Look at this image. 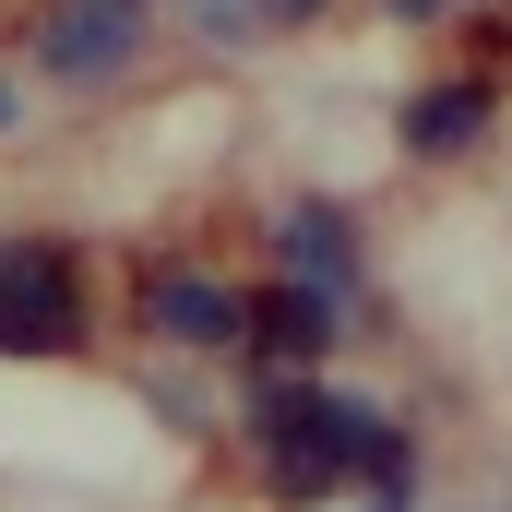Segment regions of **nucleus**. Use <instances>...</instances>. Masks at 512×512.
Segmentation results:
<instances>
[{
    "label": "nucleus",
    "mask_w": 512,
    "mask_h": 512,
    "mask_svg": "<svg viewBox=\"0 0 512 512\" xmlns=\"http://www.w3.org/2000/svg\"><path fill=\"white\" fill-rule=\"evenodd\" d=\"M251 441H262V477L286 501H322L346 477V441H358V405L322 382H262L251 393Z\"/></svg>",
    "instance_id": "obj_1"
},
{
    "label": "nucleus",
    "mask_w": 512,
    "mask_h": 512,
    "mask_svg": "<svg viewBox=\"0 0 512 512\" xmlns=\"http://www.w3.org/2000/svg\"><path fill=\"white\" fill-rule=\"evenodd\" d=\"M84 346V274L60 239H0V358H72Z\"/></svg>",
    "instance_id": "obj_2"
},
{
    "label": "nucleus",
    "mask_w": 512,
    "mask_h": 512,
    "mask_svg": "<svg viewBox=\"0 0 512 512\" xmlns=\"http://www.w3.org/2000/svg\"><path fill=\"white\" fill-rule=\"evenodd\" d=\"M36 60L60 84H120L143 60V12H108V0H48L36 12Z\"/></svg>",
    "instance_id": "obj_3"
},
{
    "label": "nucleus",
    "mask_w": 512,
    "mask_h": 512,
    "mask_svg": "<svg viewBox=\"0 0 512 512\" xmlns=\"http://www.w3.org/2000/svg\"><path fill=\"white\" fill-rule=\"evenodd\" d=\"M143 334H167V346H191V358H239L251 346V298H227L215 274H143Z\"/></svg>",
    "instance_id": "obj_4"
},
{
    "label": "nucleus",
    "mask_w": 512,
    "mask_h": 512,
    "mask_svg": "<svg viewBox=\"0 0 512 512\" xmlns=\"http://www.w3.org/2000/svg\"><path fill=\"white\" fill-rule=\"evenodd\" d=\"M274 251H286V286H310V298H358V227L334 215V203H286L274 215Z\"/></svg>",
    "instance_id": "obj_5"
},
{
    "label": "nucleus",
    "mask_w": 512,
    "mask_h": 512,
    "mask_svg": "<svg viewBox=\"0 0 512 512\" xmlns=\"http://www.w3.org/2000/svg\"><path fill=\"white\" fill-rule=\"evenodd\" d=\"M251 346L298 382V370L334 346V298H310V286H262V298H251Z\"/></svg>",
    "instance_id": "obj_6"
},
{
    "label": "nucleus",
    "mask_w": 512,
    "mask_h": 512,
    "mask_svg": "<svg viewBox=\"0 0 512 512\" xmlns=\"http://www.w3.org/2000/svg\"><path fill=\"white\" fill-rule=\"evenodd\" d=\"M489 143V84H417L405 96V155H465Z\"/></svg>",
    "instance_id": "obj_7"
},
{
    "label": "nucleus",
    "mask_w": 512,
    "mask_h": 512,
    "mask_svg": "<svg viewBox=\"0 0 512 512\" xmlns=\"http://www.w3.org/2000/svg\"><path fill=\"white\" fill-rule=\"evenodd\" d=\"M346 477H370V489H405V477H417V441H405L393 417H370V405H358V441H346Z\"/></svg>",
    "instance_id": "obj_8"
},
{
    "label": "nucleus",
    "mask_w": 512,
    "mask_h": 512,
    "mask_svg": "<svg viewBox=\"0 0 512 512\" xmlns=\"http://www.w3.org/2000/svg\"><path fill=\"white\" fill-rule=\"evenodd\" d=\"M310 0H203V24L215 36H274V24H298Z\"/></svg>",
    "instance_id": "obj_9"
},
{
    "label": "nucleus",
    "mask_w": 512,
    "mask_h": 512,
    "mask_svg": "<svg viewBox=\"0 0 512 512\" xmlns=\"http://www.w3.org/2000/svg\"><path fill=\"white\" fill-rule=\"evenodd\" d=\"M393 12H405V24H441V12H465V0H393Z\"/></svg>",
    "instance_id": "obj_10"
},
{
    "label": "nucleus",
    "mask_w": 512,
    "mask_h": 512,
    "mask_svg": "<svg viewBox=\"0 0 512 512\" xmlns=\"http://www.w3.org/2000/svg\"><path fill=\"white\" fill-rule=\"evenodd\" d=\"M0 120H12V72H0Z\"/></svg>",
    "instance_id": "obj_11"
},
{
    "label": "nucleus",
    "mask_w": 512,
    "mask_h": 512,
    "mask_svg": "<svg viewBox=\"0 0 512 512\" xmlns=\"http://www.w3.org/2000/svg\"><path fill=\"white\" fill-rule=\"evenodd\" d=\"M108 12H143V0H108Z\"/></svg>",
    "instance_id": "obj_12"
}]
</instances>
